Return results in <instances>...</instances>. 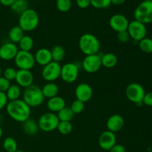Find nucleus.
Instances as JSON below:
<instances>
[{
  "label": "nucleus",
  "instance_id": "1",
  "mask_svg": "<svg viewBox=\"0 0 152 152\" xmlns=\"http://www.w3.org/2000/svg\"><path fill=\"white\" fill-rule=\"evenodd\" d=\"M5 108L9 117L19 123H22L31 117V108L23 99L9 101Z\"/></svg>",
  "mask_w": 152,
  "mask_h": 152
},
{
  "label": "nucleus",
  "instance_id": "2",
  "mask_svg": "<svg viewBox=\"0 0 152 152\" xmlns=\"http://www.w3.org/2000/svg\"><path fill=\"white\" fill-rule=\"evenodd\" d=\"M79 48L86 56L96 54L100 49V42L99 39L92 34H84L79 39Z\"/></svg>",
  "mask_w": 152,
  "mask_h": 152
},
{
  "label": "nucleus",
  "instance_id": "3",
  "mask_svg": "<svg viewBox=\"0 0 152 152\" xmlns=\"http://www.w3.org/2000/svg\"><path fill=\"white\" fill-rule=\"evenodd\" d=\"M22 99L30 106V108H37L40 106L44 102L45 97L40 88L37 85L26 88L22 93Z\"/></svg>",
  "mask_w": 152,
  "mask_h": 152
},
{
  "label": "nucleus",
  "instance_id": "4",
  "mask_svg": "<svg viewBox=\"0 0 152 152\" xmlns=\"http://www.w3.org/2000/svg\"><path fill=\"white\" fill-rule=\"evenodd\" d=\"M39 23V16L38 13L34 9L28 8L24 13L19 15V26L26 32L34 31Z\"/></svg>",
  "mask_w": 152,
  "mask_h": 152
},
{
  "label": "nucleus",
  "instance_id": "5",
  "mask_svg": "<svg viewBox=\"0 0 152 152\" xmlns=\"http://www.w3.org/2000/svg\"><path fill=\"white\" fill-rule=\"evenodd\" d=\"M145 94L144 88L137 83H130L126 88V96L127 99L139 107L143 105L142 99Z\"/></svg>",
  "mask_w": 152,
  "mask_h": 152
},
{
  "label": "nucleus",
  "instance_id": "6",
  "mask_svg": "<svg viewBox=\"0 0 152 152\" xmlns=\"http://www.w3.org/2000/svg\"><path fill=\"white\" fill-rule=\"evenodd\" d=\"M135 20L146 25L152 22V1H142L134 12Z\"/></svg>",
  "mask_w": 152,
  "mask_h": 152
},
{
  "label": "nucleus",
  "instance_id": "7",
  "mask_svg": "<svg viewBox=\"0 0 152 152\" xmlns=\"http://www.w3.org/2000/svg\"><path fill=\"white\" fill-rule=\"evenodd\" d=\"M37 123L39 130L44 132H51L56 130L59 120L56 114L50 111L42 114Z\"/></svg>",
  "mask_w": 152,
  "mask_h": 152
},
{
  "label": "nucleus",
  "instance_id": "8",
  "mask_svg": "<svg viewBox=\"0 0 152 152\" xmlns=\"http://www.w3.org/2000/svg\"><path fill=\"white\" fill-rule=\"evenodd\" d=\"M14 62L19 70H29L31 71L35 66L34 55L31 51L19 50L14 59Z\"/></svg>",
  "mask_w": 152,
  "mask_h": 152
},
{
  "label": "nucleus",
  "instance_id": "9",
  "mask_svg": "<svg viewBox=\"0 0 152 152\" xmlns=\"http://www.w3.org/2000/svg\"><path fill=\"white\" fill-rule=\"evenodd\" d=\"M80 68L78 65L74 62H68L61 68L60 78L66 83H73L79 77Z\"/></svg>",
  "mask_w": 152,
  "mask_h": 152
},
{
  "label": "nucleus",
  "instance_id": "10",
  "mask_svg": "<svg viewBox=\"0 0 152 152\" xmlns=\"http://www.w3.org/2000/svg\"><path fill=\"white\" fill-rule=\"evenodd\" d=\"M61 66L59 62L52 61L48 65H45L42 71V77L48 83L54 82L60 78Z\"/></svg>",
  "mask_w": 152,
  "mask_h": 152
},
{
  "label": "nucleus",
  "instance_id": "11",
  "mask_svg": "<svg viewBox=\"0 0 152 152\" xmlns=\"http://www.w3.org/2000/svg\"><path fill=\"white\" fill-rule=\"evenodd\" d=\"M127 32L129 33L131 39L134 41L140 42L146 37L147 29L145 25L134 19L132 22H129Z\"/></svg>",
  "mask_w": 152,
  "mask_h": 152
},
{
  "label": "nucleus",
  "instance_id": "12",
  "mask_svg": "<svg viewBox=\"0 0 152 152\" xmlns=\"http://www.w3.org/2000/svg\"><path fill=\"white\" fill-rule=\"evenodd\" d=\"M83 70L88 74H94L97 72L102 67L101 56L99 53L87 55L85 56L82 62Z\"/></svg>",
  "mask_w": 152,
  "mask_h": 152
},
{
  "label": "nucleus",
  "instance_id": "13",
  "mask_svg": "<svg viewBox=\"0 0 152 152\" xmlns=\"http://www.w3.org/2000/svg\"><path fill=\"white\" fill-rule=\"evenodd\" d=\"M129 25V21L126 16L116 13L111 16L109 19V25L113 31L117 33L126 31Z\"/></svg>",
  "mask_w": 152,
  "mask_h": 152
},
{
  "label": "nucleus",
  "instance_id": "14",
  "mask_svg": "<svg viewBox=\"0 0 152 152\" xmlns=\"http://www.w3.org/2000/svg\"><path fill=\"white\" fill-rule=\"evenodd\" d=\"M19 49L16 44L8 42L0 46V59L4 61L14 59Z\"/></svg>",
  "mask_w": 152,
  "mask_h": 152
},
{
  "label": "nucleus",
  "instance_id": "15",
  "mask_svg": "<svg viewBox=\"0 0 152 152\" xmlns=\"http://www.w3.org/2000/svg\"><path fill=\"white\" fill-rule=\"evenodd\" d=\"M16 84L21 88H26L32 86L34 81V77L31 71L29 70H17L15 79Z\"/></svg>",
  "mask_w": 152,
  "mask_h": 152
},
{
  "label": "nucleus",
  "instance_id": "16",
  "mask_svg": "<svg viewBox=\"0 0 152 152\" xmlns=\"http://www.w3.org/2000/svg\"><path fill=\"white\" fill-rule=\"evenodd\" d=\"M116 143H117V137L115 133L105 130L99 135V145L104 151H109Z\"/></svg>",
  "mask_w": 152,
  "mask_h": 152
},
{
  "label": "nucleus",
  "instance_id": "17",
  "mask_svg": "<svg viewBox=\"0 0 152 152\" xmlns=\"http://www.w3.org/2000/svg\"><path fill=\"white\" fill-rule=\"evenodd\" d=\"M93 96V89L91 86L86 83H80L75 89L76 99L83 102H87Z\"/></svg>",
  "mask_w": 152,
  "mask_h": 152
},
{
  "label": "nucleus",
  "instance_id": "18",
  "mask_svg": "<svg viewBox=\"0 0 152 152\" xmlns=\"http://www.w3.org/2000/svg\"><path fill=\"white\" fill-rule=\"evenodd\" d=\"M125 121L124 118L120 114H113L111 117H108L106 122L107 130L113 132V133H117L122 130L124 127Z\"/></svg>",
  "mask_w": 152,
  "mask_h": 152
},
{
  "label": "nucleus",
  "instance_id": "19",
  "mask_svg": "<svg viewBox=\"0 0 152 152\" xmlns=\"http://www.w3.org/2000/svg\"><path fill=\"white\" fill-rule=\"evenodd\" d=\"M34 59H35L36 63L43 67L53 61L50 50L45 48H42L37 50L34 55Z\"/></svg>",
  "mask_w": 152,
  "mask_h": 152
},
{
  "label": "nucleus",
  "instance_id": "20",
  "mask_svg": "<svg viewBox=\"0 0 152 152\" xmlns=\"http://www.w3.org/2000/svg\"><path fill=\"white\" fill-rule=\"evenodd\" d=\"M66 106V102L62 96H53V97L48 99L47 102V108L50 112H53L56 114L59 112L60 110L65 108Z\"/></svg>",
  "mask_w": 152,
  "mask_h": 152
},
{
  "label": "nucleus",
  "instance_id": "21",
  "mask_svg": "<svg viewBox=\"0 0 152 152\" xmlns=\"http://www.w3.org/2000/svg\"><path fill=\"white\" fill-rule=\"evenodd\" d=\"M22 130L28 136H34L37 134L39 130L38 123L34 119L28 118L22 123Z\"/></svg>",
  "mask_w": 152,
  "mask_h": 152
},
{
  "label": "nucleus",
  "instance_id": "22",
  "mask_svg": "<svg viewBox=\"0 0 152 152\" xmlns=\"http://www.w3.org/2000/svg\"><path fill=\"white\" fill-rule=\"evenodd\" d=\"M42 92L45 98L50 99L53 96H57L59 93V87L53 82L47 83L42 88Z\"/></svg>",
  "mask_w": 152,
  "mask_h": 152
},
{
  "label": "nucleus",
  "instance_id": "23",
  "mask_svg": "<svg viewBox=\"0 0 152 152\" xmlns=\"http://www.w3.org/2000/svg\"><path fill=\"white\" fill-rule=\"evenodd\" d=\"M102 66L106 68H112L117 65L118 58L114 53H105L101 56Z\"/></svg>",
  "mask_w": 152,
  "mask_h": 152
},
{
  "label": "nucleus",
  "instance_id": "24",
  "mask_svg": "<svg viewBox=\"0 0 152 152\" xmlns=\"http://www.w3.org/2000/svg\"><path fill=\"white\" fill-rule=\"evenodd\" d=\"M25 36L24 34V31L19 26V25H16V26L13 27L9 31L8 33V37L10 42L14 43V44H18L19 42V41L21 40V39Z\"/></svg>",
  "mask_w": 152,
  "mask_h": 152
},
{
  "label": "nucleus",
  "instance_id": "25",
  "mask_svg": "<svg viewBox=\"0 0 152 152\" xmlns=\"http://www.w3.org/2000/svg\"><path fill=\"white\" fill-rule=\"evenodd\" d=\"M6 96L9 101H13L19 99L22 94V89L17 84H13L10 86L7 91L5 92Z\"/></svg>",
  "mask_w": 152,
  "mask_h": 152
},
{
  "label": "nucleus",
  "instance_id": "26",
  "mask_svg": "<svg viewBox=\"0 0 152 152\" xmlns=\"http://www.w3.org/2000/svg\"><path fill=\"white\" fill-rule=\"evenodd\" d=\"M19 49L20 50H24V51H31L33 49L34 45V39L28 35H25L19 42L18 43Z\"/></svg>",
  "mask_w": 152,
  "mask_h": 152
},
{
  "label": "nucleus",
  "instance_id": "27",
  "mask_svg": "<svg viewBox=\"0 0 152 152\" xmlns=\"http://www.w3.org/2000/svg\"><path fill=\"white\" fill-rule=\"evenodd\" d=\"M29 8V4L27 0H15L13 4L10 6V9L17 14H22V13Z\"/></svg>",
  "mask_w": 152,
  "mask_h": 152
},
{
  "label": "nucleus",
  "instance_id": "28",
  "mask_svg": "<svg viewBox=\"0 0 152 152\" xmlns=\"http://www.w3.org/2000/svg\"><path fill=\"white\" fill-rule=\"evenodd\" d=\"M52 56V60L56 62H60L62 61L65 56V50L62 46L61 45H55L50 50Z\"/></svg>",
  "mask_w": 152,
  "mask_h": 152
},
{
  "label": "nucleus",
  "instance_id": "29",
  "mask_svg": "<svg viewBox=\"0 0 152 152\" xmlns=\"http://www.w3.org/2000/svg\"><path fill=\"white\" fill-rule=\"evenodd\" d=\"M56 115H57L59 121L71 122L73 120L75 114H74V112H73L70 107L65 106V108L60 110L59 112L56 113Z\"/></svg>",
  "mask_w": 152,
  "mask_h": 152
},
{
  "label": "nucleus",
  "instance_id": "30",
  "mask_svg": "<svg viewBox=\"0 0 152 152\" xmlns=\"http://www.w3.org/2000/svg\"><path fill=\"white\" fill-rule=\"evenodd\" d=\"M3 148L7 152H15L18 150V144L16 140L13 137L5 138L3 142Z\"/></svg>",
  "mask_w": 152,
  "mask_h": 152
},
{
  "label": "nucleus",
  "instance_id": "31",
  "mask_svg": "<svg viewBox=\"0 0 152 152\" xmlns=\"http://www.w3.org/2000/svg\"><path fill=\"white\" fill-rule=\"evenodd\" d=\"M56 130H58V132L62 135L69 134L72 132L73 126L71 122L59 121Z\"/></svg>",
  "mask_w": 152,
  "mask_h": 152
},
{
  "label": "nucleus",
  "instance_id": "32",
  "mask_svg": "<svg viewBox=\"0 0 152 152\" xmlns=\"http://www.w3.org/2000/svg\"><path fill=\"white\" fill-rule=\"evenodd\" d=\"M139 47L142 52L146 53H152V39L145 37L139 42Z\"/></svg>",
  "mask_w": 152,
  "mask_h": 152
},
{
  "label": "nucleus",
  "instance_id": "33",
  "mask_svg": "<svg viewBox=\"0 0 152 152\" xmlns=\"http://www.w3.org/2000/svg\"><path fill=\"white\" fill-rule=\"evenodd\" d=\"M56 8L62 13H66L69 11L72 6L71 0H56Z\"/></svg>",
  "mask_w": 152,
  "mask_h": 152
},
{
  "label": "nucleus",
  "instance_id": "34",
  "mask_svg": "<svg viewBox=\"0 0 152 152\" xmlns=\"http://www.w3.org/2000/svg\"><path fill=\"white\" fill-rule=\"evenodd\" d=\"M70 108L74 114H81L85 109V102L76 99L75 100L73 101Z\"/></svg>",
  "mask_w": 152,
  "mask_h": 152
},
{
  "label": "nucleus",
  "instance_id": "35",
  "mask_svg": "<svg viewBox=\"0 0 152 152\" xmlns=\"http://www.w3.org/2000/svg\"><path fill=\"white\" fill-rule=\"evenodd\" d=\"M111 4V0H91V5L96 9H105Z\"/></svg>",
  "mask_w": 152,
  "mask_h": 152
},
{
  "label": "nucleus",
  "instance_id": "36",
  "mask_svg": "<svg viewBox=\"0 0 152 152\" xmlns=\"http://www.w3.org/2000/svg\"><path fill=\"white\" fill-rule=\"evenodd\" d=\"M16 73H17V70L16 68H13V67H8L4 69V72H3V77L8 80L9 81H12V80H15L16 79Z\"/></svg>",
  "mask_w": 152,
  "mask_h": 152
},
{
  "label": "nucleus",
  "instance_id": "37",
  "mask_svg": "<svg viewBox=\"0 0 152 152\" xmlns=\"http://www.w3.org/2000/svg\"><path fill=\"white\" fill-rule=\"evenodd\" d=\"M117 40H118L120 42L127 43L129 42L131 37L130 36H129V33H128L127 31H123V32L117 33Z\"/></svg>",
  "mask_w": 152,
  "mask_h": 152
},
{
  "label": "nucleus",
  "instance_id": "38",
  "mask_svg": "<svg viewBox=\"0 0 152 152\" xmlns=\"http://www.w3.org/2000/svg\"><path fill=\"white\" fill-rule=\"evenodd\" d=\"M10 86V81L4 78V77H0V91L5 93Z\"/></svg>",
  "mask_w": 152,
  "mask_h": 152
},
{
  "label": "nucleus",
  "instance_id": "39",
  "mask_svg": "<svg viewBox=\"0 0 152 152\" xmlns=\"http://www.w3.org/2000/svg\"><path fill=\"white\" fill-rule=\"evenodd\" d=\"M7 103H8V99L6 96V94L0 91V111L5 108Z\"/></svg>",
  "mask_w": 152,
  "mask_h": 152
},
{
  "label": "nucleus",
  "instance_id": "40",
  "mask_svg": "<svg viewBox=\"0 0 152 152\" xmlns=\"http://www.w3.org/2000/svg\"><path fill=\"white\" fill-rule=\"evenodd\" d=\"M142 103L147 106L152 107V91L145 93L143 99H142Z\"/></svg>",
  "mask_w": 152,
  "mask_h": 152
},
{
  "label": "nucleus",
  "instance_id": "41",
  "mask_svg": "<svg viewBox=\"0 0 152 152\" xmlns=\"http://www.w3.org/2000/svg\"><path fill=\"white\" fill-rule=\"evenodd\" d=\"M77 6L80 8L85 9L91 5V0H76Z\"/></svg>",
  "mask_w": 152,
  "mask_h": 152
},
{
  "label": "nucleus",
  "instance_id": "42",
  "mask_svg": "<svg viewBox=\"0 0 152 152\" xmlns=\"http://www.w3.org/2000/svg\"><path fill=\"white\" fill-rule=\"evenodd\" d=\"M109 152H126V149L124 145L121 144L116 143L112 148L110 149Z\"/></svg>",
  "mask_w": 152,
  "mask_h": 152
},
{
  "label": "nucleus",
  "instance_id": "43",
  "mask_svg": "<svg viewBox=\"0 0 152 152\" xmlns=\"http://www.w3.org/2000/svg\"><path fill=\"white\" fill-rule=\"evenodd\" d=\"M14 1L15 0H0V4L5 7H10Z\"/></svg>",
  "mask_w": 152,
  "mask_h": 152
},
{
  "label": "nucleus",
  "instance_id": "44",
  "mask_svg": "<svg viewBox=\"0 0 152 152\" xmlns=\"http://www.w3.org/2000/svg\"><path fill=\"white\" fill-rule=\"evenodd\" d=\"M126 0H111V4L114 5H121L126 2Z\"/></svg>",
  "mask_w": 152,
  "mask_h": 152
},
{
  "label": "nucleus",
  "instance_id": "45",
  "mask_svg": "<svg viewBox=\"0 0 152 152\" xmlns=\"http://www.w3.org/2000/svg\"><path fill=\"white\" fill-rule=\"evenodd\" d=\"M2 134H3V131H2V129H1V127L0 126V139H1V137H2Z\"/></svg>",
  "mask_w": 152,
  "mask_h": 152
},
{
  "label": "nucleus",
  "instance_id": "46",
  "mask_svg": "<svg viewBox=\"0 0 152 152\" xmlns=\"http://www.w3.org/2000/svg\"><path fill=\"white\" fill-rule=\"evenodd\" d=\"M15 152H25V151H22V150H17V151H15Z\"/></svg>",
  "mask_w": 152,
  "mask_h": 152
},
{
  "label": "nucleus",
  "instance_id": "47",
  "mask_svg": "<svg viewBox=\"0 0 152 152\" xmlns=\"http://www.w3.org/2000/svg\"><path fill=\"white\" fill-rule=\"evenodd\" d=\"M0 77H1V68L0 67Z\"/></svg>",
  "mask_w": 152,
  "mask_h": 152
},
{
  "label": "nucleus",
  "instance_id": "48",
  "mask_svg": "<svg viewBox=\"0 0 152 152\" xmlns=\"http://www.w3.org/2000/svg\"><path fill=\"white\" fill-rule=\"evenodd\" d=\"M143 1H152V0H143Z\"/></svg>",
  "mask_w": 152,
  "mask_h": 152
}]
</instances>
